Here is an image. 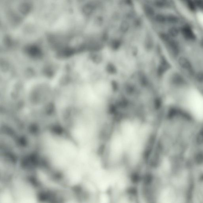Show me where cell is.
<instances>
[{"instance_id":"obj_3","label":"cell","mask_w":203,"mask_h":203,"mask_svg":"<svg viewBox=\"0 0 203 203\" xmlns=\"http://www.w3.org/2000/svg\"><path fill=\"white\" fill-rule=\"evenodd\" d=\"M178 63L182 68L189 71L192 70V66L190 61L185 57H181L178 59Z\"/></svg>"},{"instance_id":"obj_4","label":"cell","mask_w":203,"mask_h":203,"mask_svg":"<svg viewBox=\"0 0 203 203\" xmlns=\"http://www.w3.org/2000/svg\"><path fill=\"white\" fill-rule=\"evenodd\" d=\"M172 81L173 83L177 85H181L184 82L183 77L178 73H175L172 78Z\"/></svg>"},{"instance_id":"obj_1","label":"cell","mask_w":203,"mask_h":203,"mask_svg":"<svg viewBox=\"0 0 203 203\" xmlns=\"http://www.w3.org/2000/svg\"><path fill=\"white\" fill-rule=\"evenodd\" d=\"M46 149L51 161L58 168L66 172L73 168L78 160L80 152L73 143L68 140L48 138Z\"/></svg>"},{"instance_id":"obj_2","label":"cell","mask_w":203,"mask_h":203,"mask_svg":"<svg viewBox=\"0 0 203 203\" xmlns=\"http://www.w3.org/2000/svg\"><path fill=\"white\" fill-rule=\"evenodd\" d=\"M18 200L22 201L21 202H33L32 200H35L33 192L30 188L24 184L19 185L16 189Z\"/></svg>"},{"instance_id":"obj_5","label":"cell","mask_w":203,"mask_h":203,"mask_svg":"<svg viewBox=\"0 0 203 203\" xmlns=\"http://www.w3.org/2000/svg\"><path fill=\"white\" fill-rule=\"evenodd\" d=\"M195 78L198 82L200 83H203V71H200L198 72L195 76Z\"/></svg>"},{"instance_id":"obj_6","label":"cell","mask_w":203,"mask_h":203,"mask_svg":"<svg viewBox=\"0 0 203 203\" xmlns=\"http://www.w3.org/2000/svg\"><path fill=\"white\" fill-rule=\"evenodd\" d=\"M197 18L199 23L203 28V12H198Z\"/></svg>"}]
</instances>
